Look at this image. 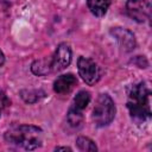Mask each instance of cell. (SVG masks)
<instances>
[{
  "label": "cell",
  "mask_w": 152,
  "mask_h": 152,
  "mask_svg": "<svg viewBox=\"0 0 152 152\" xmlns=\"http://www.w3.org/2000/svg\"><path fill=\"white\" fill-rule=\"evenodd\" d=\"M77 69H78V74L82 77V80L89 86L95 84L100 78L99 68L96 63L90 58L81 56L77 61Z\"/></svg>",
  "instance_id": "cell-3"
},
{
  "label": "cell",
  "mask_w": 152,
  "mask_h": 152,
  "mask_svg": "<svg viewBox=\"0 0 152 152\" xmlns=\"http://www.w3.org/2000/svg\"><path fill=\"white\" fill-rule=\"evenodd\" d=\"M133 63H135L139 68H146L147 66V61H146V58L142 56H137V58L133 61Z\"/></svg>",
  "instance_id": "cell-16"
},
{
  "label": "cell",
  "mask_w": 152,
  "mask_h": 152,
  "mask_svg": "<svg viewBox=\"0 0 152 152\" xmlns=\"http://www.w3.org/2000/svg\"><path fill=\"white\" fill-rule=\"evenodd\" d=\"M87 5L94 15L102 17L110 6V0H87Z\"/></svg>",
  "instance_id": "cell-10"
},
{
  "label": "cell",
  "mask_w": 152,
  "mask_h": 152,
  "mask_svg": "<svg viewBox=\"0 0 152 152\" xmlns=\"http://www.w3.org/2000/svg\"><path fill=\"white\" fill-rule=\"evenodd\" d=\"M66 119H68V122L70 124V126H72L75 128L81 127L82 124H83V114H82V110L81 109H77L76 107H71L68 110Z\"/></svg>",
  "instance_id": "cell-13"
},
{
  "label": "cell",
  "mask_w": 152,
  "mask_h": 152,
  "mask_svg": "<svg viewBox=\"0 0 152 152\" xmlns=\"http://www.w3.org/2000/svg\"><path fill=\"white\" fill-rule=\"evenodd\" d=\"M5 140L8 144L31 151L42 145L43 131L33 125H19L10 128L5 133Z\"/></svg>",
  "instance_id": "cell-1"
},
{
  "label": "cell",
  "mask_w": 152,
  "mask_h": 152,
  "mask_svg": "<svg viewBox=\"0 0 152 152\" xmlns=\"http://www.w3.org/2000/svg\"><path fill=\"white\" fill-rule=\"evenodd\" d=\"M4 62H5V56H4V53H2V51L0 50V66L4 64Z\"/></svg>",
  "instance_id": "cell-18"
},
{
  "label": "cell",
  "mask_w": 152,
  "mask_h": 152,
  "mask_svg": "<svg viewBox=\"0 0 152 152\" xmlns=\"http://www.w3.org/2000/svg\"><path fill=\"white\" fill-rule=\"evenodd\" d=\"M115 116V104L107 94H101L93 109V120L96 126L102 127L109 125Z\"/></svg>",
  "instance_id": "cell-2"
},
{
  "label": "cell",
  "mask_w": 152,
  "mask_h": 152,
  "mask_svg": "<svg viewBox=\"0 0 152 152\" xmlns=\"http://www.w3.org/2000/svg\"><path fill=\"white\" fill-rule=\"evenodd\" d=\"M77 84V78L72 74H65L57 77L53 83V90L57 94H66Z\"/></svg>",
  "instance_id": "cell-8"
},
{
  "label": "cell",
  "mask_w": 152,
  "mask_h": 152,
  "mask_svg": "<svg viewBox=\"0 0 152 152\" xmlns=\"http://www.w3.org/2000/svg\"><path fill=\"white\" fill-rule=\"evenodd\" d=\"M31 70L34 75H38V76H43V75H46L48 72H50L52 69H51V62H49L48 59L43 58V59H38L36 62L32 63L31 65Z\"/></svg>",
  "instance_id": "cell-11"
},
{
  "label": "cell",
  "mask_w": 152,
  "mask_h": 152,
  "mask_svg": "<svg viewBox=\"0 0 152 152\" xmlns=\"http://www.w3.org/2000/svg\"><path fill=\"white\" fill-rule=\"evenodd\" d=\"M44 95L45 93L40 89H24L20 91V96L26 103H34L44 97Z\"/></svg>",
  "instance_id": "cell-12"
},
{
  "label": "cell",
  "mask_w": 152,
  "mask_h": 152,
  "mask_svg": "<svg viewBox=\"0 0 152 152\" xmlns=\"http://www.w3.org/2000/svg\"><path fill=\"white\" fill-rule=\"evenodd\" d=\"M0 116H1V112H0Z\"/></svg>",
  "instance_id": "cell-19"
},
{
  "label": "cell",
  "mask_w": 152,
  "mask_h": 152,
  "mask_svg": "<svg viewBox=\"0 0 152 152\" xmlns=\"http://www.w3.org/2000/svg\"><path fill=\"white\" fill-rule=\"evenodd\" d=\"M127 108H128V110H129L131 118H132L137 124L145 122L147 119L151 118L150 102L139 103V102L128 101V102H127Z\"/></svg>",
  "instance_id": "cell-7"
},
{
  "label": "cell",
  "mask_w": 152,
  "mask_h": 152,
  "mask_svg": "<svg viewBox=\"0 0 152 152\" xmlns=\"http://www.w3.org/2000/svg\"><path fill=\"white\" fill-rule=\"evenodd\" d=\"M71 62V50L66 43H61L51 59V69L53 71L64 70Z\"/></svg>",
  "instance_id": "cell-5"
},
{
  "label": "cell",
  "mask_w": 152,
  "mask_h": 152,
  "mask_svg": "<svg viewBox=\"0 0 152 152\" xmlns=\"http://www.w3.org/2000/svg\"><path fill=\"white\" fill-rule=\"evenodd\" d=\"M126 11L133 20L144 23L151 15V4L148 0H128L126 2Z\"/></svg>",
  "instance_id": "cell-4"
},
{
  "label": "cell",
  "mask_w": 152,
  "mask_h": 152,
  "mask_svg": "<svg viewBox=\"0 0 152 152\" xmlns=\"http://www.w3.org/2000/svg\"><path fill=\"white\" fill-rule=\"evenodd\" d=\"M90 102V94L89 91L86 90H81L76 94V96L74 97V107H76L77 109H84Z\"/></svg>",
  "instance_id": "cell-14"
},
{
  "label": "cell",
  "mask_w": 152,
  "mask_h": 152,
  "mask_svg": "<svg viewBox=\"0 0 152 152\" xmlns=\"http://www.w3.org/2000/svg\"><path fill=\"white\" fill-rule=\"evenodd\" d=\"M76 145L81 151H91V152L97 151L95 142L87 137H78L76 139Z\"/></svg>",
  "instance_id": "cell-15"
},
{
  "label": "cell",
  "mask_w": 152,
  "mask_h": 152,
  "mask_svg": "<svg viewBox=\"0 0 152 152\" xmlns=\"http://www.w3.org/2000/svg\"><path fill=\"white\" fill-rule=\"evenodd\" d=\"M150 90L147 89L146 84L144 82H140L135 86L132 87L131 91H129V101L133 102H139V103H145V102H150Z\"/></svg>",
  "instance_id": "cell-9"
},
{
  "label": "cell",
  "mask_w": 152,
  "mask_h": 152,
  "mask_svg": "<svg viewBox=\"0 0 152 152\" xmlns=\"http://www.w3.org/2000/svg\"><path fill=\"white\" fill-rule=\"evenodd\" d=\"M55 150H56V151H71L70 147H65V146H64V147H56Z\"/></svg>",
  "instance_id": "cell-17"
},
{
  "label": "cell",
  "mask_w": 152,
  "mask_h": 152,
  "mask_svg": "<svg viewBox=\"0 0 152 152\" xmlns=\"http://www.w3.org/2000/svg\"><path fill=\"white\" fill-rule=\"evenodd\" d=\"M110 34L115 38V40L119 43L120 48L124 51L129 52L135 49V45H137L135 37L129 30L124 27H113L110 30Z\"/></svg>",
  "instance_id": "cell-6"
}]
</instances>
